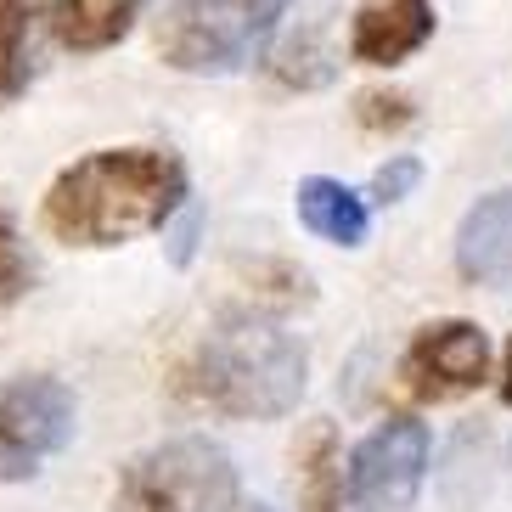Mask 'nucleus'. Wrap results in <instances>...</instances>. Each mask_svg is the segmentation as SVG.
<instances>
[{"mask_svg": "<svg viewBox=\"0 0 512 512\" xmlns=\"http://www.w3.org/2000/svg\"><path fill=\"white\" fill-rule=\"evenodd\" d=\"M434 40V0H361L349 51L366 68H394Z\"/></svg>", "mask_w": 512, "mask_h": 512, "instance_id": "obj_8", "label": "nucleus"}, {"mask_svg": "<svg viewBox=\"0 0 512 512\" xmlns=\"http://www.w3.org/2000/svg\"><path fill=\"white\" fill-rule=\"evenodd\" d=\"M417 181H422V164L411 158V152H400V158H389V164L372 175V197L377 203H400Z\"/></svg>", "mask_w": 512, "mask_h": 512, "instance_id": "obj_17", "label": "nucleus"}, {"mask_svg": "<svg viewBox=\"0 0 512 512\" xmlns=\"http://www.w3.org/2000/svg\"><path fill=\"white\" fill-rule=\"evenodd\" d=\"M248 512H271V507H248Z\"/></svg>", "mask_w": 512, "mask_h": 512, "instance_id": "obj_19", "label": "nucleus"}, {"mask_svg": "<svg viewBox=\"0 0 512 512\" xmlns=\"http://www.w3.org/2000/svg\"><path fill=\"white\" fill-rule=\"evenodd\" d=\"M74 439V394L57 377L0 383V484L34 479Z\"/></svg>", "mask_w": 512, "mask_h": 512, "instance_id": "obj_5", "label": "nucleus"}, {"mask_svg": "<svg viewBox=\"0 0 512 512\" xmlns=\"http://www.w3.org/2000/svg\"><path fill=\"white\" fill-rule=\"evenodd\" d=\"M34 34H40V0H0V107L17 102L29 85Z\"/></svg>", "mask_w": 512, "mask_h": 512, "instance_id": "obj_12", "label": "nucleus"}, {"mask_svg": "<svg viewBox=\"0 0 512 512\" xmlns=\"http://www.w3.org/2000/svg\"><path fill=\"white\" fill-rule=\"evenodd\" d=\"M501 400L512 406V344H507V366H501Z\"/></svg>", "mask_w": 512, "mask_h": 512, "instance_id": "obj_18", "label": "nucleus"}, {"mask_svg": "<svg viewBox=\"0 0 512 512\" xmlns=\"http://www.w3.org/2000/svg\"><path fill=\"white\" fill-rule=\"evenodd\" d=\"M456 271L484 287L512 282V186L467 209L462 231H456Z\"/></svg>", "mask_w": 512, "mask_h": 512, "instance_id": "obj_9", "label": "nucleus"}, {"mask_svg": "<svg viewBox=\"0 0 512 512\" xmlns=\"http://www.w3.org/2000/svg\"><path fill=\"white\" fill-rule=\"evenodd\" d=\"M304 512H344V467H338V451H332V434H316L310 456H304Z\"/></svg>", "mask_w": 512, "mask_h": 512, "instance_id": "obj_14", "label": "nucleus"}, {"mask_svg": "<svg viewBox=\"0 0 512 512\" xmlns=\"http://www.w3.org/2000/svg\"><path fill=\"white\" fill-rule=\"evenodd\" d=\"M490 377V338L473 321H434L406 349V383L422 400H451Z\"/></svg>", "mask_w": 512, "mask_h": 512, "instance_id": "obj_7", "label": "nucleus"}, {"mask_svg": "<svg viewBox=\"0 0 512 512\" xmlns=\"http://www.w3.org/2000/svg\"><path fill=\"white\" fill-rule=\"evenodd\" d=\"M428 473V428L417 417L377 422L349 456V507L355 512H411Z\"/></svg>", "mask_w": 512, "mask_h": 512, "instance_id": "obj_6", "label": "nucleus"}, {"mask_svg": "<svg viewBox=\"0 0 512 512\" xmlns=\"http://www.w3.org/2000/svg\"><path fill=\"white\" fill-rule=\"evenodd\" d=\"M186 197V169L164 147H113L62 169L46 192V231L74 248H119L158 231Z\"/></svg>", "mask_w": 512, "mask_h": 512, "instance_id": "obj_1", "label": "nucleus"}, {"mask_svg": "<svg viewBox=\"0 0 512 512\" xmlns=\"http://www.w3.org/2000/svg\"><path fill=\"white\" fill-rule=\"evenodd\" d=\"M310 383V355L271 316H226L186 361L181 389L220 417H287Z\"/></svg>", "mask_w": 512, "mask_h": 512, "instance_id": "obj_2", "label": "nucleus"}, {"mask_svg": "<svg viewBox=\"0 0 512 512\" xmlns=\"http://www.w3.org/2000/svg\"><path fill=\"white\" fill-rule=\"evenodd\" d=\"M141 17V0H51V23L57 40L74 51H102L130 34Z\"/></svg>", "mask_w": 512, "mask_h": 512, "instance_id": "obj_11", "label": "nucleus"}, {"mask_svg": "<svg viewBox=\"0 0 512 512\" xmlns=\"http://www.w3.org/2000/svg\"><path fill=\"white\" fill-rule=\"evenodd\" d=\"M355 119L366 130H400V124H411V102L406 96H389V91H366L355 102Z\"/></svg>", "mask_w": 512, "mask_h": 512, "instance_id": "obj_16", "label": "nucleus"}, {"mask_svg": "<svg viewBox=\"0 0 512 512\" xmlns=\"http://www.w3.org/2000/svg\"><path fill=\"white\" fill-rule=\"evenodd\" d=\"M293 0H169L158 51L181 74H237L265 51Z\"/></svg>", "mask_w": 512, "mask_h": 512, "instance_id": "obj_3", "label": "nucleus"}, {"mask_svg": "<svg viewBox=\"0 0 512 512\" xmlns=\"http://www.w3.org/2000/svg\"><path fill=\"white\" fill-rule=\"evenodd\" d=\"M327 17L332 12H316L310 23H299V34L282 46V57H276V79H282V85L310 91V85H327V79L338 74V57H332V46H327V34H332Z\"/></svg>", "mask_w": 512, "mask_h": 512, "instance_id": "obj_13", "label": "nucleus"}, {"mask_svg": "<svg viewBox=\"0 0 512 512\" xmlns=\"http://www.w3.org/2000/svg\"><path fill=\"white\" fill-rule=\"evenodd\" d=\"M29 254H23V242H17L12 220H6V209H0V304H12L23 287H29Z\"/></svg>", "mask_w": 512, "mask_h": 512, "instance_id": "obj_15", "label": "nucleus"}, {"mask_svg": "<svg viewBox=\"0 0 512 512\" xmlns=\"http://www.w3.org/2000/svg\"><path fill=\"white\" fill-rule=\"evenodd\" d=\"M299 220L316 237L338 242V248H355V242H366V203L355 192H349L344 181H327V175H310V181H299Z\"/></svg>", "mask_w": 512, "mask_h": 512, "instance_id": "obj_10", "label": "nucleus"}, {"mask_svg": "<svg viewBox=\"0 0 512 512\" xmlns=\"http://www.w3.org/2000/svg\"><path fill=\"white\" fill-rule=\"evenodd\" d=\"M237 507V467L203 434L164 439L141 451L119 473L113 512H231Z\"/></svg>", "mask_w": 512, "mask_h": 512, "instance_id": "obj_4", "label": "nucleus"}]
</instances>
